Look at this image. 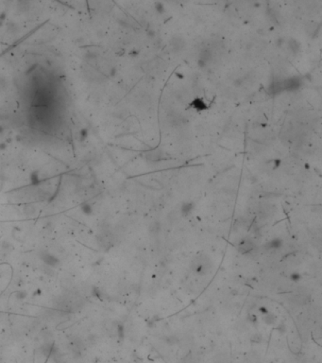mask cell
<instances>
[{
  "mask_svg": "<svg viewBox=\"0 0 322 363\" xmlns=\"http://www.w3.org/2000/svg\"><path fill=\"white\" fill-rule=\"evenodd\" d=\"M40 258H41V260L44 262L45 266H48L51 268L59 267L60 263H61V261H60V259L57 256H55V255H53L48 252L40 253Z\"/></svg>",
  "mask_w": 322,
  "mask_h": 363,
  "instance_id": "cell-1",
  "label": "cell"
},
{
  "mask_svg": "<svg viewBox=\"0 0 322 363\" xmlns=\"http://www.w3.org/2000/svg\"><path fill=\"white\" fill-rule=\"evenodd\" d=\"M170 46L174 52H180L185 46V41L182 37L180 36H175L171 39L170 41Z\"/></svg>",
  "mask_w": 322,
  "mask_h": 363,
  "instance_id": "cell-2",
  "label": "cell"
},
{
  "mask_svg": "<svg viewBox=\"0 0 322 363\" xmlns=\"http://www.w3.org/2000/svg\"><path fill=\"white\" fill-rule=\"evenodd\" d=\"M212 59V51L209 48H203L202 50L200 51V54H199V59H198V64L203 67L205 65H207V64L210 62Z\"/></svg>",
  "mask_w": 322,
  "mask_h": 363,
  "instance_id": "cell-3",
  "label": "cell"
},
{
  "mask_svg": "<svg viewBox=\"0 0 322 363\" xmlns=\"http://www.w3.org/2000/svg\"><path fill=\"white\" fill-rule=\"evenodd\" d=\"M254 249V243L250 239H245L241 241L238 246V251L241 253H247Z\"/></svg>",
  "mask_w": 322,
  "mask_h": 363,
  "instance_id": "cell-4",
  "label": "cell"
},
{
  "mask_svg": "<svg viewBox=\"0 0 322 363\" xmlns=\"http://www.w3.org/2000/svg\"><path fill=\"white\" fill-rule=\"evenodd\" d=\"M191 106L198 111H204L208 109V106L201 98H195L191 103Z\"/></svg>",
  "mask_w": 322,
  "mask_h": 363,
  "instance_id": "cell-5",
  "label": "cell"
},
{
  "mask_svg": "<svg viewBox=\"0 0 322 363\" xmlns=\"http://www.w3.org/2000/svg\"><path fill=\"white\" fill-rule=\"evenodd\" d=\"M23 212L26 217H33L36 214V208L32 204H26L23 208Z\"/></svg>",
  "mask_w": 322,
  "mask_h": 363,
  "instance_id": "cell-6",
  "label": "cell"
},
{
  "mask_svg": "<svg viewBox=\"0 0 322 363\" xmlns=\"http://www.w3.org/2000/svg\"><path fill=\"white\" fill-rule=\"evenodd\" d=\"M146 157L149 158V160H153V161H155V160H160L161 158L163 157V154H162V152H161L160 150H151V151H149L146 153Z\"/></svg>",
  "mask_w": 322,
  "mask_h": 363,
  "instance_id": "cell-7",
  "label": "cell"
},
{
  "mask_svg": "<svg viewBox=\"0 0 322 363\" xmlns=\"http://www.w3.org/2000/svg\"><path fill=\"white\" fill-rule=\"evenodd\" d=\"M194 208V204L192 203H183V205L182 206V209H180V212L183 215V216H188L189 214H191L192 210Z\"/></svg>",
  "mask_w": 322,
  "mask_h": 363,
  "instance_id": "cell-8",
  "label": "cell"
},
{
  "mask_svg": "<svg viewBox=\"0 0 322 363\" xmlns=\"http://www.w3.org/2000/svg\"><path fill=\"white\" fill-rule=\"evenodd\" d=\"M288 46H289V48L295 53H297L299 50V44L298 43V41H296V40H294V39L290 40L289 44H288Z\"/></svg>",
  "mask_w": 322,
  "mask_h": 363,
  "instance_id": "cell-9",
  "label": "cell"
},
{
  "mask_svg": "<svg viewBox=\"0 0 322 363\" xmlns=\"http://www.w3.org/2000/svg\"><path fill=\"white\" fill-rule=\"evenodd\" d=\"M268 246H269L271 249H278V248H280L281 246V240L279 239V238H275V239H273V240H271L269 242Z\"/></svg>",
  "mask_w": 322,
  "mask_h": 363,
  "instance_id": "cell-10",
  "label": "cell"
},
{
  "mask_svg": "<svg viewBox=\"0 0 322 363\" xmlns=\"http://www.w3.org/2000/svg\"><path fill=\"white\" fill-rule=\"evenodd\" d=\"M81 209H82V211H83L84 214L89 215V214L92 213V207H91L89 204H84V205H82Z\"/></svg>",
  "mask_w": 322,
  "mask_h": 363,
  "instance_id": "cell-11",
  "label": "cell"
},
{
  "mask_svg": "<svg viewBox=\"0 0 322 363\" xmlns=\"http://www.w3.org/2000/svg\"><path fill=\"white\" fill-rule=\"evenodd\" d=\"M26 297V293L24 292V291H19V292L16 293V298H17V299L23 300V299H25Z\"/></svg>",
  "mask_w": 322,
  "mask_h": 363,
  "instance_id": "cell-12",
  "label": "cell"
},
{
  "mask_svg": "<svg viewBox=\"0 0 322 363\" xmlns=\"http://www.w3.org/2000/svg\"><path fill=\"white\" fill-rule=\"evenodd\" d=\"M291 279L295 282H298L300 279V275L299 273H292L291 275Z\"/></svg>",
  "mask_w": 322,
  "mask_h": 363,
  "instance_id": "cell-13",
  "label": "cell"
},
{
  "mask_svg": "<svg viewBox=\"0 0 322 363\" xmlns=\"http://www.w3.org/2000/svg\"><path fill=\"white\" fill-rule=\"evenodd\" d=\"M156 10H157L160 13L164 12V6L161 4V3H156Z\"/></svg>",
  "mask_w": 322,
  "mask_h": 363,
  "instance_id": "cell-14",
  "label": "cell"
},
{
  "mask_svg": "<svg viewBox=\"0 0 322 363\" xmlns=\"http://www.w3.org/2000/svg\"><path fill=\"white\" fill-rule=\"evenodd\" d=\"M259 310H260V312H261L262 314H265V315H266V314H268V313H269V311H268V310H267V309H266L265 307H260V309H259Z\"/></svg>",
  "mask_w": 322,
  "mask_h": 363,
  "instance_id": "cell-15",
  "label": "cell"
}]
</instances>
